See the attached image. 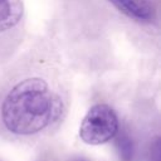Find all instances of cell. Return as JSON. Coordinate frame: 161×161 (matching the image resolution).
<instances>
[{
    "mask_svg": "<svg viewBox=\"0 0 161 161\" xmlns=\"http://www.w3.org/2000/svg\"><path fill=\"white\" fill-rule=\"evenodd\" d=\"M60 108V101L43 79L29 78L8 93L1 106V118L10 132L29 136L54 122Z\"/></svg>",
    "mask_w": 161,
    "mask_h": 161,
    "instance_id": "obj_1",
    "label": "cell"
},
{
    "mask_svg": "<svg viewBox=\"0 0 161 161\" xmlns=\"http://www.w3.org/2000/svg\"><path fill=\"white\" fill-rule=\"evenodd\" d=\"M21 16V0H0V31H5L15 26Z\"/></svg>",
    "mask_w": 161,
    "mask_h": 161,
    "instance_id": "obj_4",
    "label": "cell"
},
{
    "mask_svg": "<svg viewBox=\"0 0 161 161\" xmlns=\"http://www.w3.org/2000/svg\"><path fill=\"white\" fill-rule=\"evenodd\" d=\"M151 161H160V142L156 140L155 145L151 148Z\"/></svg>",
    "mask_w": 161,
    "mask_h": 161,
    "instance_id": "obj_6",
    "label": "cell"
},
{
    "mask_svg": "<svg viewBox=\"0 0 161 161\" xmlns=\"http://www.w3.org/2000/svg\"><path fill=\"white\" fill-rule=\"evenodd\" d=\"M121 13L140 21H150L155 18L153 6L147 0H109Z\"/></svg>",
    "mask_w": 161,
    "mask_h": 161,
    "instance_id": "obj_3",
    "label": "cell"
},
{
    "mask_svg": "<svg viewBox=\"0 0 161 161\" xmlns=\"http://www.w3.org/2000/svg\"><path fill=\"white\" fill-rule=\"evenodd\" d=\"M77 161H84V160H77Z\"/></svg>",
    "mask_w": 161,
    "mask_h": 161,
    "instance_id": "obj_7",
    "label": "cell"
},
{
    "mask_svg": "<svg viewBox=\"0 0 161 161\" xmlns=\"http://www.w3.org/2000/svg\"><path fill=\"white\" fill-rule=\"evenodd\" d=\"M116 148L118 152L119 161H133L135 158V145L131 136L122 131L116 133Z\"/></svg>",
    "mask_w": 161,
    "mask_h": 161,
    "instance_id": "obj_5",
    "label": "cell"
},
{
    "mask_svg": "<svg viewBox=\"0 0 161 161\" xmlns=\"http://www.w3.org/2000/svg\"><path fill=\"white\" fill-rule=\"evenodd\" d=\"M118 132V118L108 104L98 103L91 107L84 116L79 136L88 145H102L108 142Z\"/></svg>",
    "mask_w": 161,
    "mask_h": 161,
    "instance_id": "obj_2",
    "label": "cell"
}]
</instances>
